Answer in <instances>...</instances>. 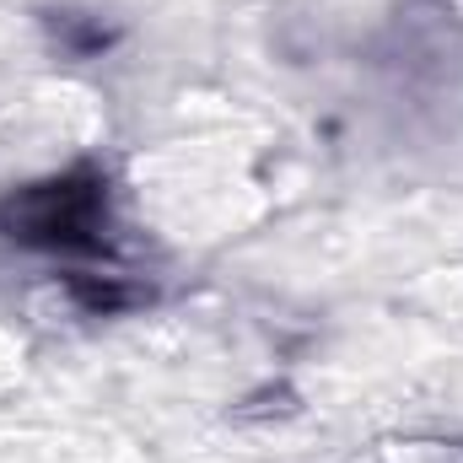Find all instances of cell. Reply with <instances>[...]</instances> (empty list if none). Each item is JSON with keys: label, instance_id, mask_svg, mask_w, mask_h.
Returning a JSON list of instances; mask_svg holds the SVG:
<instances>
[{"label": "cell", "instance_id": "1", "mask_svg": "<svg viewBox=\"0 0 463 463\" xmlns=\"http://www.w3.org/2000/svg\"><path fill=\"white\" fill-rule=\"evenodd\" d=\"M103 178L76 167L0 200V232L27 248H92L103 227Z\"/></svg>", "mask_w": 463, "mask_h": 463}]
</instances>
